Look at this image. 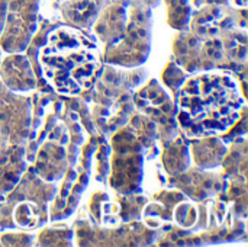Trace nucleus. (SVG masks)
<instances>
[{
	"mask_svg": "<svg viewBox=\"0 0 248 247\" xmlns=\"http://www.w3.org/2000/svg\"><path fill=\"white\" fill-rule=\"evenodd\" d=\"M39 61L52 87L70 96L86 89L99 67L96 47L71 28H60L49 35Z\"/></svg>",
	"mask_w": 248,
	"mask_h": 247,
	"instance_id": "obj_2",
	"label": "nucleus"
},
{
	"mask_svg": "<svg viewBox=\"0 0 248 247\" xmlns=\"http://www.w3.org/2000/svg\"><path fill=\"white\" fill-rule=\"evenodd\" d=\"M243 103L232 76L222 71L196 74L180 89L177 121L192 138L221 135L235 124Z\"/></svg>",
	"mask_w": 248,
	"mask_h": 247,
	"instance_id": "obj_1",
	"label": "nucleus"
}]
</instances>
